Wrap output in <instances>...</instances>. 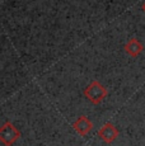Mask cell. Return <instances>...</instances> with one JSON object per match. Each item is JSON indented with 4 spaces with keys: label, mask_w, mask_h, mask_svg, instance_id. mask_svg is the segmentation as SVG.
Wrapping results in <instances>:
<instances>
[{
    "label": "cell",
    "mask_w": 145,
    "mask_h": 146,
    "mask_svg": "<svg viewBox=\"0 0 145 146\" xmlns=\"http://www.w3.org/2000/svg\"><path fill=\"white\" fill-rule=\"evenodd\" d=\"M83 94L90 103L99 104L106 97H107V88L99 81L93 80L87 88L83 90Z\"/></svg>",
    "instance_id": "obj_1"
},
{
    "label": "cell",
    "mask_w": 145,
    "mask_h": 146,
    "mask_svg": "<svg viewBox=\"0 0 145 146\" xmlns=\"http://www.w3.org/2000/svg\"><path fill=\"white\" fill-rule=\"evenodd\" d=\"M118 130L116 128L115 125H112L111 122H107L102 126L98 130V137L106 144H112L113 141L118 137Z\"/></svg>",
    "instance_id": "obj_3"
},
{
    "label": "cell",
    "mask_w": 145,
    "mask_h": 146,
    "mask_svg": "<svg viewBox=\"0 0 145 146\" xmlns=\"http://www.w3.org/2000/svg\"><path fill=\"white\" fill-rule=\"evenodd\" d=\"M124 48H125V52H126L127 55L132 56V57H136V56H139V53L144 50V46L136 37H132L125 43Z\"/></svg>",
    "instance_id": "obj_5"
},
{
    "label": "cell",
    "mask_w": 145,
    "mask_h": 146,
    "mask_svg": "<svg viewBox=\"0 0 145 146\" xmlns=\"http://www.w3.org/2000/svg\"><path fill=\"white\" fill-rule=\"evenodd\" d=\"M21 137V131L10 121H5L0 127V141L4 146H12Z\"/></svg>",
    "instance_id": "obj_2"
},
{
    "label": "cell",
    "mask_w": 145,
    "mask_h": 146,
    "mask_svg": "<svg viewBox=\"0 0 145 146\" xmlns=\"http://www.w3.org/2000/svg\"><path fill=\"white\" fill-rule=\"evenodd\" d=\"M141 10H143V12L145 13V1L143 3V4H141Z\"/></svg>",
    "instance_id": "obj_6"
},
{
    "label": "cell",
    "mask_w": 145,
    "mask_h": 146,
    "mask_svg": "<svg viewBox=\"0 0 145 146\" xmlns=\"http://www.w3.org/2000/svg\"><path fill=\"white\" fill-rule=\"evenodd\" d=\"M71 126H72V128L80 135V136H87V135L92 131V128H93L94 125L87 116L83 114V116H80L76 121H74Z\"/></svg>",
    "instance_id": "obj_4"
}]
</instances>
